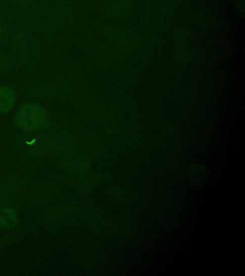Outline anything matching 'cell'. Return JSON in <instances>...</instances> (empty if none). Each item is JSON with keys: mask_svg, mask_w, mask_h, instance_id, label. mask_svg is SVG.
Returning a JSON list of instances; mask_svg holds the SVG:
<instances>
[{"mask_svg": "<svg viewBox=\"0 0 245 276\" xmlns=\"http://www.w3.org/2000/svg\"><path fill=\"white\" fill-rule=\"evenodd\" d=\"M16 94L10 87H0V113L12 110L16 104Z\"/></svg>", "mask_w": 245, "mask_h": 276, "instance_id": "3", "label": "cell"}, {"mask_svg": "<svg viewBox=\"0 0 245 276\" xmlns=\"http://www.w3.org/2000/svg\"><path fill=\"white\" fill-rule=\"evenodd\" d=\"M46 122L44 110L37 104L22 106L16 114V123L20 129L34 131L41 129Z\"/></svg>", "mask_w": 245, "mask_h": 276, "instance_id": "1", "label": "cell"}, {"mask_svg": "<svg viewBox=\"0 0 245 276\" xmlns=\"http://www.w3.org/2000/svg\"><path fill=\"white\" fill-rule=\"evenodd\" d=\"M18 220V212L14 207L5 206L0 209V227L4 229L13 228Z\"/></svg>", "mask_w": 245, "mask_h": 276, "instance_id": "2", "label": "cell"}]
</instances>
